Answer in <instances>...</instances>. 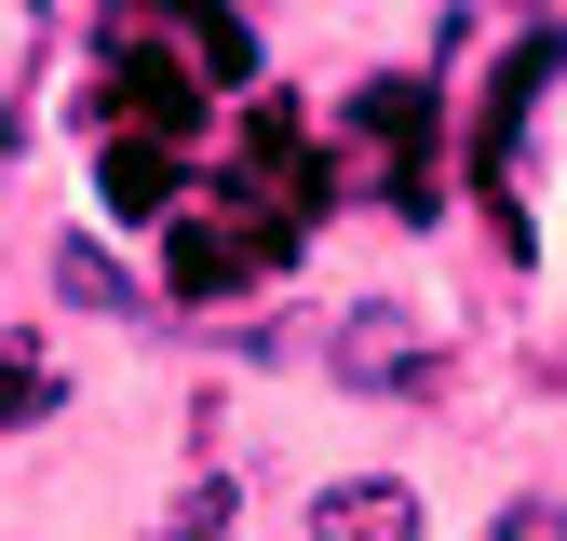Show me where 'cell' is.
Instances as JSON below:
<instances>
[{
  "instance_id": "7",
  "label": "cell",
  "mask_w": 567,
  "mask_h": 541,
  "mask_svg": "<svg viewBox=\"0 0 567 541\" xmlns=\"http://www.w3.org/2000/svg\"><path fill=\"white\" fill-rule=\"evenodd\" d=\"M311 541H419V501H405V488H379V473H351V488H324V501H311Z\"/></svg>"
},
{
  "instance_id": "11",
  "label": "cell",
  "mask_w": 567,
  "mask_h": 541,
  "mask_svg": "<svg viewBox=\"0 0 567 541\" xmlns=\"http://www.w3.org/2000/svg\"><path fill=\"white\" fill-rule=\"evenodd\" d=\"M54 366H28V353H0V433H14V420H54Z\"/></svg>"
},
{
  "instance_id": "3",
  "label": "cell",
  "mask_w": 567,
  "mask_h": 541,
  "mask_svg": "<svg viewBox=\"0 0 567 541\" xmlns=\"http://www.w3.org/2000/svg\"><path fill=\"white\" fill-rule=\"evenodd\" d=\"M324 366H338V392H446V353H433V338H419L405 312H338L324 325Z\"/></svg>"
},
{
  "instance_id": "12",
  "label": "cell",
  "mask_w": 567,
  "mask_h": 541,
  "mask_svg": "<svg viewBox=\"0 0 567 541\" xmlns=\"http://www.w3.org/2000/svg\"><path fill=\"white\" fill-rule=\"evenodd\" d=\"M486 541H567V501H554V488H527V501L486 514Z\"/></svg>"
},
{
  "instance_id": "1",
  "label": "cell",
  "mask_w": 567,
  "mask_h": 541,
  "mask_svg": "<svg viewBox=\"0 0 567 541\" xmlns=\"http://www.w3.org/2000/svg\"><path fill=\"white\" fill-rule=\"evenodd\" d=\"M554 68H567V28H527L501 68H486V95H473V135H460V163H473V203H486V244H501L527 270V217H514V135L527 109L554 95Z\"/></svg>"
},
{
  "instance_id": "13",
  "label": "cell",
  "mask_w": 567,
  "mask_h": 541,
  "mask_svg": "<svg viewBox=\"0 0 567 541\" xmlns=\"http://www.w3.org/2000/svg\"><path fill=\"white\" fill-rule=\"evenodd\" d=\"M0 163H14V109H0Z\"/></svg>"
},
{
  "instance_id": "9",
  "label": "cell",
  "mask_w": 567,
  "mask_h": 541,
  "mask_svg": "<svg viewBox=\"0 0 567 541\" xmlns=\"http://www.w3.org/2000/svg\"><path fill=\"white\" fill-rule=\"evenodd\" d=\"M54 285L82 298V312H135V270H122L109 244H54Z\"/></svg>"
},
{
  "instance_id": "6",
  "label": "cell",
  "mask_w": 567,
  "mask_h": 541,
  "mask_svg": "<svg viewBox=\"0 0 567 541\" xmlns=\"http://www.w3.org/2000/svg\"><path fill=\"white\" fill-rule=\"evenodd\" d=\"M351 135H365V150L392 163V190L419 203V176H405V163H419V135H433V82H365V95H351Z\"/></svg>"
},
{
  "instance_id": "8",
  "label": "cell",
  "mask_w": 567,
  "mask_h": 541,
  "mask_svg": "<svg viewBox=\"0 0 567 541\" xmlns=\"http://www.w3.org/2000/svg\"><path fill=\"white\" fill-rule=\"evenodd\" d=\"M176 41H189V82H257V28L230 14V0H163Z\"/></svg>"
},
{
  "instance_id": "5",
  "label": "cell",
  "mask_w": 567,
  "mask_h": 541,
  "mask_svg": "<svg viewBox=\"0 0 567 541\" xmlns=\"http://www.w3.org/2000/svg\"><path fill=\"white\" fill-rule=\"evenodd\" d=\"M95 190H109V217H176V203H189V163H176V135H109Z\"/></svg>"
},
{
  "instance_id": "2",
  "label": "cell",
  "mask_w": 567,
  "mask_h": 541,
  "mask_svg": "<svg viewBox=\"0 0 567 541\" xmlns=\"http://www.w3.org/2000/svg\"><path fill=\"white\" fill-rule=\"evenodd\" d=\"M298 257V217H257V203H176L163 217V298H189V312H217V298H244V285H270V270Z\"/></svg>"
},
{
  "instance_id": "10",
  "label": "cell",
  "mask_w": 567,
  "mask_h": 541,
  "mask_svg": "<svg viewBox=\"0 0 567 541\" xmlns=\"http://www.w3.org/2000/svg\"><path fill=\"white\" fill-rule=\"evenodd\" d=\"M230 514H244V488H230V473H189V488H176V514H163V541H230Z\"/></svg>"
},
{
  "instance_id": "4",
  "label": "cell",
  "mask_w": 567,
  "mask_h": 541,
  "mask_svg": "<svg viewBox=\"0 0 567 541\" xmlns=\"http://www.w3.org/2000/svg\"><path fill=\"white\" fill-rule=\"evenodd\" d=\"M189 109H203V82H189V68H163L150 41H109L95 95H82V122H109V135H189Z\"/></svg>"
}]
</instances>
